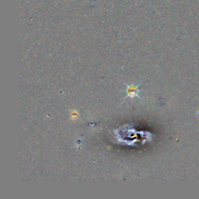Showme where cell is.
<instances>
[{
    "mask_svg": "<svg viewBox=\"0 0 199 199\" xmlns=\"http://www.w3.org/2000/svg\"><path fill=\"white\" fill-rule=\"evenodd\" d=\"M79 117V112L76 110H72L70 112V117L72 120H76Z\"/></svg>",
    "mask_w": 199,
    "mask_h": 199,
    "instance_id": "2",
    "label": "cell"
},
{
    "mask_svg": "<svg viewBox=\"0 0 199 199\" xmlns=\"http://www.w3.org/2000/svg\"><path fill=\"white\" fill-rule=\"evenodd\" d=\"M126 96L125 97V99L126 98H135L138 97L139 98V92L141 89L139 88V85H134V84H126Z\"/></svg>",
    "mask_w": 199,
    "mask_h": 199,
    "instance_id": "1",
    "label": "cell"
}]
</instances>
